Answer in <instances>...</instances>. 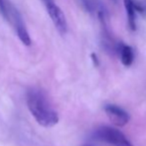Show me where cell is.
Here are the masks:
<instances>
[{
  "label": "cell",
  "instance_id": "obj_1",
  "mask_svg": "<svg viewBox=\"0 0 146 146\" xmlns=\"http://www.w3.org/2000/svg\"><path fill=\"white\" fill-rule=\"evenodd\" d=\"M26 104L36 121L44 127H52L59 122V115L43 90L29 88L26 94Z\"/></svg>",
  "mask_w": 146,
  "mask_h": 146
},
{
  "label": "cell",
  "instance_id": "obj_2",
  "mask_svg": "<svg viewBox=\"0 0 146 146\" xmlns=\"http://www.w3.org/2000/svg\"><path fill=\"white\" fill-rule=\"evenodd\" d=\"M92 139L106 142L112 146H133L126 136L118 129L108 125L96 128L92 134Z\"/></svg>",
  "mask_w": 146,
  "mask_h": 146
},
{
  "label": "cell",
  "instance_id": "obj_3",
  "mask_svg": "<svg viewBox=\"0 0 146 146\" xmlns=\"http://www.w3.org/2000/svg\"><path fill=\"white\" fill-rule=\"evenodd\" d=\"M46 5L48 14L54 23L56 29L58 30V32L61 35H65L68 31V23L64 12L54 1L49 2Z\"/></svg>",
  "mask_w": 146,
  "mask_h": 146
},
{
  "label": "cell",
  "instance_id": "obj_4",
  "mask_svg": "<svg viewBox=\"0 0 146 146\" xmlns=\"http://www.w3.org/2000/svg\"><path fill=\"white\" fill-rule=\"evenodd\" d=\"M104 110L108 118L110 119V121L116 126H124L125 124L128 123L129 119H130L128 112L115 104H106Z\"/></svg>",
  "mask_w": 146,
  "mask_h": 146
},
{
  "label": "cell",
  "instance_id": "obj_5",
  "mask_svg": "<svg viewBox=\"0 0 146 146\" xmlns=\"http://www.w3.org/2000/svg\"><path fill=\"white\" fill-rule=\"evenodd\" d=\"M115 48L122 65L126 66V67L132 65L133 61H134V53H133L132 48L127 44H124V43L117 44Z\"/></svg>",
  "mask_w": 146,
  "mask_h": 146
},
{
  "label": "cell",
  "instance_id": "obj_6",
  "mask_svg": "<svg viewBox=\"0 0 146 146\" xmlns=\"http://www.w3.org/2000/svg\"><path fill=\"white\" fill-rule=\"evenodd\" d=\"M124 7L127 14V22L129 29L131 31L136 30V8H135L134 0H124Z\"/></svg>",
  "mask_w": 146,
  "mask_h": 146
},
{
  "label": "cell",
  "instance_id": "obj_7",
  "mask_svg": "<svg viewBox=\"0 0 146 146\" xmlns=\"http://www.w3.org/2000/svg\"><path fill=\"white\" fill-rule=\"evenodd\" d=\"M16 32H17V35L19 37L20 41L23 43L25 46H31V38L30 35L28 33L27 29H26L25 25H24L22 19L19 17V16H16Z\"/></svg>",
  "mask_w": 146,
  "mask_h": 146
},
{
  "label": "cell",
  "instance_id": "obj_8",
  "mask_svg": "<svg viewBox=\"0 0 146 146\" xmlns=\"http://www.w3.org/2000/svg\"><path fill=\"white\" fill-rule=\"evenodd\" d=\"M0 11L3 14V16H6L7 11H6V6H5V2L4 0H0Z\"/></svg>",
  "mask_w": 146,
  "mask_h": 146
},
{
  "label": "cell",
  "instance_id": "obj_9",
  "mask_svg": "<svg viewBox=\"0 0 146 146\" xmlns=\"http://www.w3.org/2000/svg\"><path fill=\"white\" fill-rule=\"evenodd\" d=\"M44 1L46 2V4H47V3H49V2H53L54 0H44Z\"/></svg>",
  "mask_w": 146,
  "mask_h": 146
},
{
  "label": "cell",
  "instance_id": "obj_10",
  "mask_svg": "<svg viewBox=\"0 0 146 146\" xmlns=\"http://www.w3.org/2000/svg\"><path fill=\"white\" fill-rule=\"evenodd\" d=\"M84 146H92V145H90V144H85Z\"/></svg>",
  "mask_w": 146,
  "mask_h": 146
}]
</instances>
